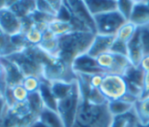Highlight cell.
I'll return each mask as SVG.
<instances>
[{
  "instance_id": "obj_17",
  "label": "cell",
  "mask_w": 149,
  "mask_h": 127,
  "mask_svg": "<svg viewBox=\"0 0 149 127\" xmlns=\"http://www.w3.org/2000/svg\"><path fill=\"white\" fill-rule=\"evenodd\" d=\"M134 102L126 100H118L115 102H108V109L113 117L125 115L134 109Z\"/></svg>"
},
{
  "instance_id": "obj_36",
  "label": "cell",
  "mask_w": 149,
  "mask_h": 127,
  "mask_svg": "<svg viewBox=\"0 0 149 127\" xmlns=\"http://www.w3.org/2000/svg\"><path fill=\"white\" fill-rule=\"evenodd\" d=\"M0 97H3V95H2V94H1V93H0Z\"/></svg>"
},
{
  "instance_id": "obj_33",
  "label": "cell",
  "mask_w": 149,
  "mask_h": 127,
  "mask_svg": "<svg viewBox=\"0 0 149 127\" xmlns=\"http://www.w3.org/2000/svg\"><path fill=\"white\" fill-rule=\"evenodd\" d=\"M144 88H143V95L141 98L149 96V72L144 73ZM140 98V99H141Z\"/></svg>"
},
{
  "instance_id": "obj_30",
  "label": "cell",
  "mask_w": 149,
  "mask_h": 127,
  "mask_svg": "<svg viewBox=\"0 0 149 127\" xmlns=\"http://www.w3.org/2000/svg\"><path fill=\"white\" fill-rule=\"evenodd\" d=\"M9 107L4 97H0V127H5L7 115H8Z\"/></svg>"
},
{
  "instance_id": "obj_5",
  "label": "cell",
  "mask_w": 149,
  "mask_h": 127,
  "mask_svg": "<svg viewBox=\"0 0 149 127\" xmlns=\"http://www.w3.org/2000/svg\"><path fill=\"white\" fill-rule=\"evenodd\" d=\"M96 28V35L116 36L120 28L127 22L122 14L117 10L93 17Z\"/></svg>"
},
{
  "instance_id": "obj_20",
  "label": "cell",
  "mask_w": 149,
  "mask_h": 127,
  "mask_svg": "<svg viewBox=\"0 0 149 127\" xmlns=\"http://www.w3.org/2000/svg\"><path fill=\"white\" fill-rule=\"evenodd\" d=\"M39 92H40V95L43 100V102L45 104L46 109H49L57 111L58 101L55 99L54 95L52 93V90L50 87V83L48 81L43 80Z\"/></svg>"
},
{
  "instance_id": "obj_35",
  "label": "cell",
  "mask_w": 149,
  "mask_h": 127,
  "mask_svg": "<svg viewBox=\"0 0 149 127\" xmlns=\"http://www.w3.org/2000/svg\"><path fill=\"white\" fill-rule=\"evenodd\" d=\"M7 8V1H0V11Z\"/></svg>"
},
{
  "instance_id": "obj_23",
  "label": "cell",
  "mask_w": 149,
  "mask_h": 127,
  "mask_svg": "<svg viewBox=\"0 0 149 127\" xmlns=\"http://www.w3.org/2000/svg\"><path fill=\"white\" fill-rule=\"evenodd\" d=\"M96 61L99 68L104 73H111L115 65V54L111 52L104 53L96 57Z\"/></svg>"
},
{
  "instance_id": "obj_28",
  "label": "cell",
  "mask_w": 149,
  "mask_h": 127,
  "mask_svg": "<svg viewBox=\"0 0 149 127\" xmlns=\"http://www.w3.org/2000/svg\"><path fill=\"white\" fill-rule=\"evenodd\" d=\"M11 92H12V95H13L15 102H26L28 99V96H29V93L26 90V88L21 84L12 87Z\"/></svg>"
},
{
  "instance_id": "obj_14",
  "label": "cell",
  "mask_w": 149,
  "mask_h": 127,
  "mask_svg": "<svg viewBox=\"0 0 149 127\" xmlns=\"http://www.w3.org/2000/svg\"><path fill=\"white\" fill-rule=\"evenodd\" d=\"M7 8L13 10L22 20L31 17L36 11V1H7Z\"/></svg>"
},
{
  "instance_id": "obj_15",
  "label": "cell",
  "mask_w": 149,
  "mask_h": 127,
  "mask_svg": "<svg viewBox=\"0 0 149 127\" xmlns=\"http://www.w3.org/2000/svg\"><path fill=\"white\" fill-rule=\"evenodd\" d=\"M47 30H49L58 38L64 36L73 31H76L71 20H67L61 18H54L48 23Z\"/></svg>"
},
{
  "instance_id": "obj_34",
  "label": "cell",
  "mask_w": 149,
  "mask_h": 127,
  "mask_svg": "<svg viewBox=\"0 0 149 127\" xmlns=\"http://www.w3.org/2000/svg\"><path fill=\"white\" fill-rule=\"evenodd\" d=\"M144 73L146 72H149V55H146L143 56L140 65L139 66Z\"/></svg>"
},
{
  "instance_id": "obj_29",
  "label": "cell",
  "mask_w": 149,
  "mask_h": 127,
  "mask_svg": "<svg viewBox=\"0 0 149 127\" xmlns=\"http://www.w3.org/2000/svg\"><path fill=\"white\" fill-rule=\"evenodd\" d=\"M36 7H37V12L42 14H45L53 18L58 17L57 13L52 7L50 1H36Z\"/></svg>"
},
{
  "instance_id": "obj_10",
  "label": "cell",
  "mask_w": 149,
  "mask_h": 127,
  "mask_svg": "<svg viewBox=\"0 0 149 127\" xmlns=\"http://www.w3.org/2000/svg\"><path fill=\"white\" fill-rule=\"evenodd\" d=\"M114 41H115V36L96 35L93 42L87 54L90 56L96 58L99 55L110 52L114 43Z\"/></svg>"
},
{
  "instance_id": "obj_25",
  "label": "cell",
  "mask_w": 149,
  "mask_h": 127,
  "mask_svg": "<svg viewBox=\"0 0 149 127\" xmlns=\"http://www.w3.org/2000/svg\"><path fill=\"white\" fill-rule=\"evenodd\" d=\"M43 80L37 76H26L24 77L21 85L26 88L29 94L39 92Z\"/></svg>"
},
{
  "instance_id": "obj_16",
  "label": "cell",
  "mask_w": 149,
  "mask_h": 127,
  "mask_svg": "<svg viewBox=\"0 0 149 127\" xmlns=\"http://www.w3.org/2000/svg\"><path fill=\"white\" fill-rule=\"evenodd\" d=\"M110 127H143V126L140 124L133 109L132 111L125 115L113 117Z\"/></svg>"
},
{
  "instance_id": "obj_37",
  "label": "cell",
  "mask_w": 149,
  "mask_h": 127,
  "mask_svg": "<svg viewBox=\"0 0 149 127\" xmlns=\"http://www.w3.org/2000/svg\"><path fill=\"white\" fill-rule=\"evenodd\" d=\"M145 127H149V123H148V124H147L146 126H145Z\"/></svg>"
},
{
  "instance_id": "obj_24",
  "label": "cell",
  "mask_w": 149,
  "mask_h": 127,
  "mask_svg": "<svg viewBox=\"0 0 149 127\" xmlns=\"http://www.w3.org/2000/svg\"><path fill=\"white\" fill-rule=\"evenodd\" d=\"M27 102L30 106V109L32 112L36 115L37 116H40V115L43 112V110L46 109L45 104L43 102V100L40 95V92L29 94Z\"/></svg>"
},
{
  "instance_id": "obj_13",
  "label": "cell",
  "mask_w": 149,
  "mask_h": 127,
  "mask_svg": "<svg viewBox=\"0 0 149 127\" xmlns=\"http://www.w3.org/2000/svg\"><path fill=\"white\" fill-rule=\"evenodd\" d=\"M84 3L92 17L118 10V1L91 0V1H84Z\"/></svg>"
},
{
  "instance_id": "obj_27",
  "label": "cell",
  "mask_w": 149,
  "mask_h": 127,
  "mask_svg": "<svg viewBox=\"0 0 149 127\" xmlns=\"http://www.w3.org/2000/svg\"><path fill=\"white\" fill-rule=\"evenodd\" d=\"M139 31L144 56L149 55V24L143 27H139Z\"/></svg>"
},
{
  "instance_id": "obj_3",
  "label": "cell",
  "mask_w": 149,
  "mask_h": 127,
  "mask_svg": "<svg viewBox=\"0 0 149 127\" xmlns=\"http://www.w3.org/2000/svg\"><path fill=\"white\" fill-rule=\"evenodd\" d=\"M82 100L83 95L77 79L69 93L57 102V112L61 117L65 127H73Z\"/></svg>"
},
{
  "instance_id": "obj_26",
  "label": "cell",
  "mask_w": 149,
  "mask_h": 127,
  "mask_svg": "<svg viewBox=\"0 0 149 127\" xmlns=\"http://www.w3.org/2000/svg\"><path fill=\"white\" fill-rule=\"evenodd\" d=\"M135 6V1H118V11L122 14V16L129 21L131 15L132 13Z\"/></svg>"
},
{
  "instance_id": "obj_12",
  "label": "cell",
  "mask_w": 149,
  "mask_h": 127,
  "mask_svg": "<svg viewBox=\"0 0 149 127\" xmlns=\"http://www.w3.org/2000/svg\"><path fill=\"white\" fill-rule=\"evenodd\" d=\"M129 21L138 28L149 24V1H135Z\"/></svg>"
},
{
  "instance_id": "obj_21",
  "label": "cell",
  "mask_w": 149,
  "mask_h": 127,
  "mask_svg": "<svg viewBox=\"0 0 149 127\" xmlns=\"http://www.w3.org/2000/svg\"><path fill=\"white\" fill-rule=\"evenodd\" d=\"M24 37L30 46H39L43 39V32L33 23L23 32Z\"/></svg>"
},
{
  "instance_id": "obj_2",
  "label": "cell",
  "mask_w": 149,
  "mask_h": 127,
  "mask_svg": "<svg viewBox=\"0 0 149 127\" xmlns=\"http://www.w3.org/2000/svg\"><path fill=\"white\" fill-rule=\"evenodd\" d=\"M112 119L108 103L97 104L83 99L73 127H110Z\"/></svg>"
},
{
  "instance_id": "obj_19",
  "label": "cell",
  "mask_w": 149,
  "mask_h": 127,
  "mask_svg": "<svg viewBox=\"0 0 149 127\" xmlns=\"http://www.w3.org/2000/svg\"><path fill=\"white\" fill-rule=\"evenodd\" d=\"M39 120L47 127H65V124L57 111L45 109L40 115Z\"/></svg>"
},
{
  "instance_id": "obj_11",
  "label": "cell",
  "mask_w": 149,
  "mask_h": 127,
  "mask_svg": "<svg viewBox=\"0 0 149 127\" xmlns=\"http://www.w3.org/2000/svg\"><path fill=\"white\" fill-rule=\"evenodd\" d=\"M127 56L131 62L132 65L134 67H139L140 65V62L144 56L140 38H139V28L131 39V41L127 43Z\"/></svg>"
},
{
  "instance_id": "obj_6",
  "label": "cell",
  "mask_w": 149,
  "mask_h": 127,
  "mask_svg": "<svg viewBox=\"0 0 149 127\" xmlns=\"http://www.w3.org/2000/svg\"><path fill=\"white\" fill-rule=\"evenodd\" d=\"M0 29L9 37L23 34V20L10 8H5L0 11Z\"/></svg>"
},
{
  "instance_id": "obj_32",
  "label": "cell",
  "mask_w": 149,
  "mask_h": 127,
  "mask_svg": "<svg viewBox=\"0 0 149 127\" xmlns=\"http://www.w3.org/2000/svg\"><path fill=\"white\" fill-rule=\"evenodd\" d=\"M7 88V84L6 80V75H5V70L2 66V63L0 61V93L4 95L6 90Z\"/></svg>"
},
{
  "instance_id": "obj_7",
  "label": "cell",
  "mask_w": 149,
  "mask_h": 127,
  "mask_svg": "<svg viewBox=\"0 0 149 127\" xmlns=\"http://www.w3.org/2000/svg\"><path fill=\"white\" fill-rule=\"evenodd\" d=\"M64 3L74 20L82 23L89 31L96 34L94 19L88 11L84 1H64Z\"/></svg>"
},
{
  "instance_id": "obj_18",
  "label": "cell",
  "mask_w": 149,
  "mask_h": 127,
  "mask_svg": "<svg viewBox=\"0 0 149 127\" xmlns=\"http://www.w3.org/2000/svg\"><path fill=\"white\" fill-rule=\"evenodd\" d=\"M134 112L143 127L149 123V96L141 98L135 102Z\"/></svg>"
},
{
  "instance_id": "obj_4",
  "label": "cell",
  "mask_w": 149,
  "mask_h": 127,
  "mask_svg": "<svg viewBox=\"0 0 149 127\" xmlns=\"http://www.w3.org/2000/svg\"><path fill=\"white\" fill-rule=\"evenodd\" d=\"M99 90L108 102L122 100L128 95L127 81L124 76L105 73Z\"/></svg>"
},
{
  "instance_id": "obj_31",
  "label": "cell",
  "mask_w": 149,
  "mask_h": 127,
  "mask_svg": "<svg viewBox=\"0 0 149 127\" xmlns=\"http://www.w3.org/2000/svg\"><path fill=\"white\" fill-rule=\"evenodd\" d=\"M104 74L105 73H98V74H94L91 77V80H90V85L91 87H94V88H97L99 89L102 82H103V80H104Z\"/></svg>"
},
{
  "instance_id": "obj_22",
  "label": "cell",
  "mask_w": 149,
  "mask_h": 127,
  "mask_svg": "<svg viewBox=\"0 0 149 127\" xmlns=\"http://www.w3.org/2000/svg\"><path fill=\"white\" fill-rule=\"evenodd\" d=\"M137 29H138L137 26H135L133 23H132L130 21H127L120 28V29L117 33L115 38H116V40L127 44L131 41V39L133 37V35H135Z\"/></svg>"
},
{
  "instance_id": "obj_8",
  "label": "cell",
  "mask_w": 149,
  "mask_h": 127,
  "mask_svg": "<svg viewBox=\"0 0 149 127\" xmlns=\"http://www.w3.org/2000/svg\"><path fill=\"white\" fill-rule=\"evenodd\" d=\"M71 68L74 74L94 75L98 73H104L97 66L96 58L90 56L88 54H84L77 57L72 64Z\"/></svg>"
},
{
  "instance_id": "obj_1",
  "label": "cell",
  "mask_w": 149,
  "mask_h": 127,
  "mask_svg": "<svg viewBox=\"0 0 149 127\" xmlns=\"http://www.w3.org/2000/svg\"><path fill=\"white\" fill-rule=\"evenodd\" d=\"M96 34L90 31H73L59 38L57 57L68 67L77 57L87 54Z\"/></svg>"
},
{
  "instance_id": "obj_9",
  "label": "cell",
  "mask_w": 149,
  "mask_h": 127,
  "mask_svg": "<svg viewBox=\"0 0 149 127\" xmlns=\"http://www.w3.org/2000/svg\"><path fill=\"white\" fill-rule=\"evenodd\" d=\"M0 61L5 70L7 87H13L22 83L24 75L16 64L8 57H0Z\"/></svg>"
}]
</instances>
